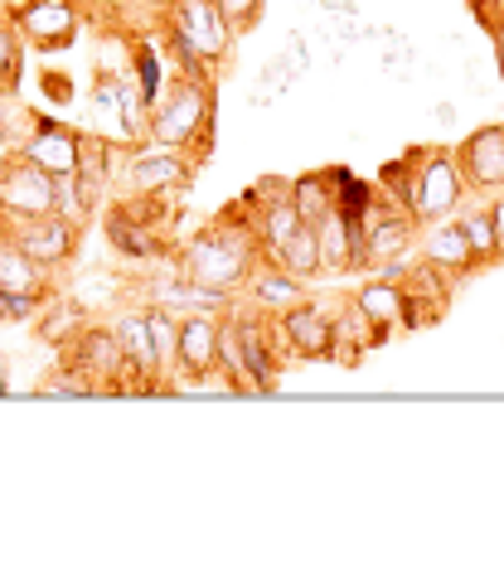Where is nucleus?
<instances>
[{
    "label": "nucleus",
    "mask_w": 504,
    "mask_h": 567,
    "mask_svg": "<svg viewBox=\"0 0 504 567\" xmlns=\"http://www.w3.org/2000/svg\"><path fill=\"white\" fill-rule=\"evenodd\" d=\"M263 257V238H257V224L248 218V224H238L233 218V209L218 218V224L199 228L185 252H179V272L204 281V287H243V281H253V262Z\"/></svg>",
    "instance_id": "f257e3e1"
},
{
    "label": "nucleus",
    "mask_w": 504,
    "mask_h": 567,
    "mask_svg": "<svg viewBox=\"0 0 504 567\" xmlns=\"http://www.w3.org/2000/svg\"><path fill=\"white\" fill-rule=\"evenodd\" d=\"M214 136V87L209 79H175L161 87V97L151 102V146L161 151H185Z\"/></svg>",
    "instance_id": "f03ea898"
},
{
    "label": "nucleus",
    "mask_w": 504,
    "mask_h": 567,
    "mask_svg": "<svg viewBox=\"0 0 504 567\" xmlns=\"http://www.w3.org/2000/svg\"><path fill=\"white\" fill-rule=\"evenodd\" d=\"M54 214V175L34 165L24 151H10L0 161V218L20 224V218H44Z\"/></svg>",
    "instance_id": "7ed1b4c3"
},
{
    "label": "nucleus",
    "mask_w": 504,
    "mask_h": 567,
    "mask_svg": "<svg viewBox=\"0 0 504 567\" xmlns=\"http://www.w3.org/2000/svg\"><path fill=\"white\" fill-rule=\"evenodd\" d=\"M165 20H171V34H179V40H185L204 63L228 59L233 24H228V16H224V6H218V0H171Z\"/></svg>",
    "instance_id": "20e7f679"
},
{
    "label": "nucleus",
    "mask_w": 504,
    "mask_h": 567,
    "mask_svg": "<svg viewBox=\"0 0 504 567\" xmlns=\"http://www.w3.org/2000/svg\"><path fill=\"white\" fill-rule=\"evenodd\" d=\"M271 344H277L281 359H330L335 354V316H326L310 301H296L271 320Z\"/></svg>",
    "instance_id": "39448f33"
},
{
    "label": "nucleus",
    "mask_w": 504,
    "mask_h": 567,
    "mask_svg": "<svg viewBox=\"0 0 504 567\" xmlns=\"http://www.w3.org/2000/svg\"><path fill=\"white\" fill-rule=\"evenodd\" d=\"M465 189L471 185H465L456 156H446V151H418V199H412L418 224H442L461 204Z\"/></svg>",
    "instance_id": "423d86ee"
},
{
    "label": "nucleus",
    "mask_w": 504,
    "mask_h": 567,
    "mask_svg": "<svg viewBox=\"0 0 504 567\" xmlns=\"http://www.w3.org/2000/svg\"><path fill=\"white\" fill-rule=\"evenodd\" d=\"M10 20H16L20 40L39 49V54H54V49H69L78 24H83V10H78V0H20L16 10H10Z\"/></svg>",
    "instance_id": "0eeeda50"
},
{
    "label": "nucleus",
    "mask_w": 504,
    "mask_h": 567,
    "mask_svg": "<svg viewBox=\"0 0 504 567\" xmlns=\"http://www.w3.org/2000/svg\"><path fill=\"white\" fill-rule=\"evenodd\" d=\"M69 359L83 373H93L102 393H126V373L132 369H126V350H122V340H116V326H93V320H88V326L73 334Z\"/></svg>",
    "instance_id": "6e6552de"
},
{
    "label": "nucleus",
    "mask_w": 504,
    "mask_h": 567,
    "mask_svg": "<svg viewBox=\"0 0 504 567\" xmlns=\"http://www.w3.org/2000/svg\"><path fill=\"white\" fill-rule=\"evenodd\" d=\"M6 228L16 234V243L34 257L39 267H63V262H73V252H78V234H83V228H78L73 218H63V214L20 218V224H6Z\"/></svg>",
    "instance_id": "1a4fd4ad"
},
{
    "label": "nucleus",
    "mask_w": 504,
    "mask_h": 567,
    "mask_svg": "<svg viewBox=\"0 0 504 567\" xmlns=\"http://www.w3.org/2000/svg\"><path fill=\"white\" fill-rule=\"evenodd\" d=\"M194 179V161H185V151H146V156L126 161V189L136 199H155V195H175Z\"/></svg>",
    "instance_id": "9d476101"
},
{
    "label": "nucleus",
    "mask_w": 504,
    "mask_h": 567,
    "mask_svg": "<svg viewBox=\"0 0 504 567\" xmlns=\"http://www.w3.org/2000/svg\"><path fill=\"white\" fill-rule=\"evenodd\" d=\"M151 301L146 306H165V311L175 316H228L233 311V296L224 287H204V281L194 277H161L146 287Z\"/></svg>",
    "instance_id": "9b49d317"
},
{
    "label": "nucleus",
    "mask_w": 504,
    "mask_h": 567,
    "mask_svg": "<svg viewBox=\"0 0 504 567\" xmlns=\"http://www.w3.org/2000/svg\"><path fill=\"white\" fill-rule=\"evenodd\" d=\"M228 316H179V373L214 379L218 373V334Z\"/></svg>",
    "instance_id": "f8f14e48"
},
{
    "label": "nucleus",
    "mask_w": 504,
    "mask_h": 567,
    "mask_svg": "<svg viewBox=\"0 0 504 567\" xmlns=\"http://www.w3.org/2000/svg\"><path fill=\"white\" fill-rule=\"evenodd\" d=\"M412 234H418V214L398 209L393 199H379V204H373V214L364 218L369 262H393V257H403Z\"/></svg>",
    "instance_id": "ddd939ff"
},
{
    "label": "nucleus",
    "mask_w": 504,
    "mask_h": 567,
    "mask_svg": "<svg viewBox=\"0 0 504 567\" xmlns=\"http://www.w3.org/2000/svg\"><path fill=\"white\" fill-rule=\"evenodd\" d=\"M107 243L116 248V257H126V262H146V257H165V243L151 234L155 224H146V214L136 209V199L126 204H112L107 209Z\"/></svg>",
    "instance_id": "4468645a"
},
{
    "label": "nucleus",
    "mask_w": 504,
    "mask_h": 567,
    "mask_svg": "<svg viewBox=\"0 0 504 567\" xmlns=\"http://www.w3.org/2000/svg\"><path fill=\"white\" fill-rule=\"evenodd\" d=\"M461 175L471 189H500L504 185V126H481L465 136V146L456 151Z\"/></svg>",
    "instance_id": "2eb2a0df"
},
{
    "label": "nucleus",
    "mask_w": 504,
    "mask_h": 567,
    "mask_svg": "<svg viewBox=\"0 0 504 567\" xmlns=\"http://www.w3.org/2000/svg\"><path fill=\"white\" fill-rule=\"evenodd\" d=\"M24 156H30L34 165H44L49 175H73V165H78V151H83V132L69 122H59V117H44L34 126V136L24 141Z\"/></svg>",
    "instance_id": "dca6fc26"
},
{
    "label": "nucleus",
    "mask_w": 504,
    "mask_h": 567,
    "mask_svg": "<svg viewBox=\"0 0 504 567\" xmlns=\"http://www.w3.org/2000/svg\"><path fill=\"white\" fill-rule=\"evenodd\" d=\"M233 330H238V350H243V364L253 373V393H271L277 389V344H271V326H263L257 316H228Z\"/></svg>",
    "instance_id": "f3484780"
},
{
    "label": "nucleus",
    "mask_w": 504,
    "mask_h": 567,
    "mask_svg": "<svg viewBox=\"0 0 504 567\" xmlns=\"http://www.w3.org/2000/svg\"><path fill=\"white\" fill-rule=\"evenodd\" d=\"M403 296H408V320H403V326H408V330H418V326H432V320L446 311L451 281H446L442 267L422 262V267H412V272H408Z\"/></svg>",
    "instance_id": "a211bd4d"
},
{
    "label": "nucleus",
    "mask_w": 504,
    "mask_h": 567,
    "mask_svg": "<svg viewBox=\"0 0 504 567\" xmlns=\"http://www.w3.org/2000/svg\"><path fill=\"white\" fill-rule=\"evenodd\" d=\"M107 185H112L107 141H102V136H83V151H78V165H73V189H78V199H83L88 214H97V204L107 199Z\"/></svg>",
    "instance_id": "6ab92c4d"
},
{
    "label": "nucleus",
    "mask_w": 504,
    "mask_h": 567,
    "mask_svg": "<svg viewBox=\"0 0 504 567\" xmlns=\"http://www.w3.org/2000/svg\"><path fill=\"white\" fill-rule=\"evenodd\" d=\"M354 306L364 311L373 326H379L383 334L388 330H398L408 320V296H403V281H393V277H373L364 291L354 296Z\"/></svg>",
    "instance_id": "aec40b11"
},
{
    "label": "nucleus",
    "mask_w": 504,
    "mask_h": 567,
    "mask_svg": "<svg viewBox=\"0 0 504 567\" xmlns=\"http://www.w3.org/2000/svg\"><path fill=\"white\" fill-rule=\"evenodd\" d=\"M426 262L442 267L446 277H461V272H471V267H481L461 224H432V234H426Z\"/></svg>",
    "instance_id": "412c9836"
},
{
    "label": "nucleus",
    "mask_w": 504,
    "mask_h": 567,
    "mask_svg": "<svg viewBox=\"0 0 504 567\" xmlns=\"http://www.w3.org/2000/svg\"><path fill=\"white\" fill-rule=\"evenodd\" d=\"M369 344H383V330L373 326L354 301H349L344 311L335 316V354L330 359H340V364H359V354H364Z\"/></svg>",
    "instance_id": "4be33fe9"
},
{
    "label": "nucleus",
    "mask_w": 504,
    "mask_h": 567,
    "mask_svg": "<svg viewBox=\"0 0 504 567\" xmlns=\"http://www.w3.org/2000/svg\"><path fill=\"white\" fill-rule=\"evenodd\" d=\"M271 267H281V272H291V277H301V281L326 272V267H320V234H316V224H306L291 243H281V248L271 252Z\"/></svg>",
    "instance_id": "5701e85b"
},
{
    "label": "nucleus",
    "mask_w": 504,
    "mask_h": 567,
    "mask_svg": "<svg viewBox=\"0 0 504 567\" xmlns=\"http://www.w3.org/2000/svg\"><path fill=\"white\" fill-rule=\"evenodd\" d=\"M291 204L301 209L306 224H320L335 209V171H310L301 179H291Z\"/></svg>",
    "instance_id": "b1692460"
},
{
    "label": "nucleus",
    "mask_w": 504,
    "mask_h": 567,
    "mask_svg": "<svg viewBox=\"0 0 504 567\" xmlns=\"http://www.w3.org/2000/svg\"><path fill=\"white\" fill-rule=\"evenodd\" d=\"M39 122H44V117H39L34 107H24L16 87H6V93H0V146L20 151L24 141L34 136V126H39Z\"/></svg>",
    "instance_id": "393cba45"
},
{
    "label": "nucleus",
    "mask_w": 504,
    "mask_h": 567,
    "mask_svg": "<svg viewBox=\"0 0 504 567\" xmlns=\"http://www.w3.org/2000/svg\"><path fill=\"white\" fill-rule=\"evenodd\" d=\"M301 291H306V281L291 277V272H281V267H271V272L253 277V301L263 306V311H287V306L301 301Z\"/></svg>",
    "instance_id": "a878e982"
},
{
    "label": "nucleus",
    "mask_w": 504,
    "mask_h": 567,
    "mask_svg": "<svg viewBox=\"0 0 504 567\" xmlns=\"http://www.w3.org/2000/svg\"><path fill=\"white\" fill-rule=\"evenodd\" d=\"M83 326H88V316L78 301H44V311H39V340H49V344H73V334Z\"/></svg>",
    "instance_id": "bb28decb"
},
{
    "label": "nucleus",
    "mask_w": 504,
    "mask_h": 567,
    "mask_svg": "<svg viewBox=\"0 0 504 567\" xmlns=\"http://www.w3.org/2000/svg\"><path fill=\"white\" fill-rule=\"evenodd\" d=\"M39 393H44V398H97L102 389H97L93 373H83V369H78L73 359H69V364L54 369L44 383H39Z\"/></svg>",
    "instance_id": "cd10ccee"
},
{
    "label": "nucleus",
    "mask_w": 504,
    "mask_h": 567,
    "mask_svg": "<svg viewBox=\"0 0 504 567\" xmlns=\"http://www.w3.org/2000/svg\"><path fill=\"white\" fill-rule=\"evenodd\" d=\"M461 228H465V238H471V248H475V262H495V257H504V243H500V228H495V214L490 209L461 218Z\"/></svg>",
    "instance_id": "c85d7f7f"
},
{
    "label": "nucleus",
    "mask_w": 504,
    "mask_h": 567,
    "mask_svg": "<svg viewBox=\"0 0 504 567\" xmlns=\"http://www.w3.org/2000/svg\"><path fill=\"white\" fill-rule=\"evenodd\" d=\"M20 30L16 20H0V93L20 83Z\"/></svg>",
    "instance_id": "c756f323"
},
{
    "label": "nucleus",
    "mask_w": 504,
    "mask_h": 567,
    "mask_svg": "<svg viewBox=\"0 0 504 567\" xmlns=\"http://www.w3.org/2000/svg\"><path fill=\"white\" fill-rule=\"evenodd\" d=\"M49 296H30V291H0V320H39Z\"/></svg>",
    "instance_id": "7c9ffc66"
},
{
    "label": "nucleus",
    "mask_w": 504,
    "mask_h": 567,
    "mask_svg": "<svg viewBox=\"0 0 504 567\" xmlns=\"http://www.w3.org/2000/svg\"><path fill=\"white\" fill-rule=\"evenodd\" d=\"M218 6H224L233 34H243L248 24H257V16H263V0H218Z\"/></svg>",
    "instance_id": "2f4dec72"
},
{
    "label": "nucleus",
    "mask_w": 504,
    "mask_h": 567,
    "mask_svg": "<svg viewBox=\"0 0 504 567\" xmlns=\"http://www.w3.org/2000/svg\"><path fill=\"white\" fill-rule=\"evenodd\" d=\"M490 34H495V63H500V79H504V20H495Z\"/></svg>",
    "instance_id": "473e14b6"
},
{
    "label": "nucleus",
    "mask_w": 504,
    "mask_h": 567,
    "mask_svg": "<svg viewBox=\"0 0 504 567\" xmlns=\"http://www.w3.org/2000/svg\"><path fill=\"white\" fill-rule=\"evenodd\" d=\"M330 16H354V0H320Z\"/></svg>",
    "instance_id": "72a5a7b5"
},
{
    "label": "nucleus",
    "mask_w": 504,
    "mask_h": 567,
    "mask_svg": "<svg viewBox=\"0 0 504 567\" xmlns=\"http://www.w3.org/2000/svg\"><path fill=\"white\" fill-rule=\"evenodd\" d=\"M436 122L451 126V122H456V107H451V102H436Z\"/></svg>",
    "instance_id": "f704fd0d"
},
{
    "label": "nucleus",
    "mask_w": 504,
    "mask_h": 567,
    "mask_svg": "<svg viewBox=\"0 0 504 567\" xmlns=\"http://www.w3.org/2000/svg\"><path fill=\"white\" fill-rule=\"evenodd\" d=\"M490 214H495V228H500V243H504V199L490 204Z\"/></svg>",
    "instance_id": "c9c22d12"
},
{
    "label": "nucleus",
    "mask_w": 504,
    "mask_h": 567,
    "mask_svg": "<svg viewBox=\"0 0 504 567\" xmlns=\"http://www.w3.org/2000/svg\"><path fill=\"white\" fill-rule=\"evenodd\" d=\"M10 393V383H6V359H0V398Z\"/></svg>",
    "instance_id": "e433bc0d"
},
{
    "label": "nucleus",
    "mask_w": 504,
    "mask_h": 567,
    "mask_svg": "<svg viewBox=\"0 0 504 567\" xmlns=\"http://www.w3.org/2000/svg\"><path fill=\"white\" fill-rule=\"evenodd\" d=\"M0 326H6V320H0Z\"/></svg>",
    "instance_id": "4c0bfd02"
}]
</instances>
